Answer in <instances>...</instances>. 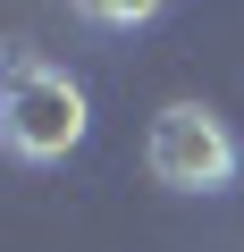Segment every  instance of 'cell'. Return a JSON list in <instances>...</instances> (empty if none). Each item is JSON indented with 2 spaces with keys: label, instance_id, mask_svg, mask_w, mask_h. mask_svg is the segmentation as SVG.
<instances>
[{
  "label": "cell",
  "instance_id": "1",
  "mask_svg": "<svg viewBox=\"0 0 244 252\" xmlns=\"http://www.w3.org/2000/svg\"><path fill=\"white\" fill-rule=\"evenodd\" d=\"M84 126H93V101L68 67H51L42 51H17L9 59V84H0V143H9L17 160H68L84 143Z\"/></svg>",
  "mask_w": 244,
  "mask_h": 252
},
{
  "label": "cell",
  "instance_id": "2",
  "mask_svg": "<svg viewBox=\"0 0 244 252\" xmlns=\"http://www.w3.org/2000/svg\"><path fill=\"white\" fill-rule=\"evenodd\" d=\"M143 168L152 185L169 193H219L236 177V135H227V118L202 109V101H169L152 118V135H143Z\"/></svg>",
  "mask_w": 244,
  "mask_h": 252
},
{
  "label": "cell",
  "instance_id": "3",
  "mask_svg": "<svg viewBox=\"0 0 244 252\" xmlns=\"http://www.w3.org/2000/svg\"><path fill=\"white\" fill-rule=\"evenodd\" d=\"M93 26H152V0H93Z\"/></svg>",
  "mask_w": 244,
  "mask_h": 252
}]
</instances>
